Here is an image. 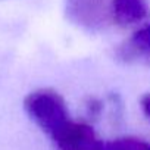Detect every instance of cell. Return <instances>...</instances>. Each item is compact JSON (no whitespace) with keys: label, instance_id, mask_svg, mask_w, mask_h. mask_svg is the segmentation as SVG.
Wrapping results in <instances>:
<instances>
[{"label":"cell","instance_id":"6da1fadb","mask_svg":"<svg viewBox=\"0 0 150 150\" xmlns=\"http://www.w3.org/2000/svg\"><path fill=\"white\" fill-rule=\"evenodd\" d=\"M24 108L30 118L49 135L71 119L62 96L49 88L30 93L25 97Z\"/></svg>","mask_w":150,"mask_h":150},{"label":"cell","instance_id":"7a4b0ae2","mask_svg":"<svg viewBox=\"0 0 150 150\" xmlns=\"http://www.w3.org/2000/svg\"><path fill=\"white\" fill-rule=\"evenodd\" d=\"M50 137L59 150H103V141L90 125L72 119H68Z\"/></svg>","mask_w":150,"mask_h":150},{"label":"cell","instance_id":"3957f363","mask_svg":"<svg viewBox=\"0 0 150 150\" xmlns=\"http://www.w3.org/2000/svg\"><path fill=\"white\" fill-rule=\"evenodd\" d=\"M125 59L131 57H150V27H146L140 31H137L128 44L125 46V50L122 53Z\"/></svg>","mask_w":150,"mask_h":150},{"label":"cell","instance_id":"277c9868","mask_svg":"<svg viewBox=\"0 0 150 150\" xmlns=\"http://www.w3.org/2000/svg\"><path fill=\"white\" fill-rule=\"evenodd\" d=\"M115 12L121 22L131 24L140 21L146 15V8L141 0H116Z\"/></svg>","mask_w":150,"mask_h":150},{"label":"cell","instance_id":"5b68a950","mask_svg":"<svg viewBox=\"0 0 150 150\" xmlns=\"http://www.w3.org/2000/svg\"><path fill=\"white\" fill-rule=\"evenodd\" d=\"M103 150H150V143L125 137L103 143Z\"/></svg>","mask_w":150,"mask_h":150},{"label":"cell","instance_id":"8992f818","mask_svg":"<svg viewBox=\"0 0 150 150\" xmlns=\"http://www.w3.org/2000/svg\"><path fill=\"white\" fill-rule=\"evenodd\" d=\"M141 108H143V112L146 113V116L150 119V93H147L146 96H143V99H141Z\"/></svg>","mask_w":150,"mask_h":150}]
</instances>
